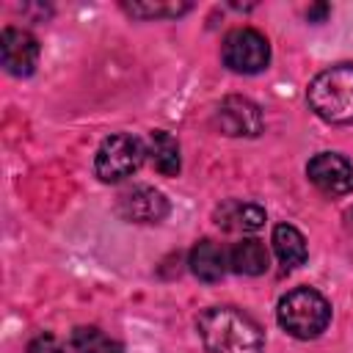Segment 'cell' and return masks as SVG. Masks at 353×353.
<instances>
[{
	"label": "cell",
	"mask_w": 353,
	"mask_h": 353,
	"mask_svg": "<svg viewBox=\"0 0 353 353\" xmlns=\"http://www.w3.org/2000/svg\"><path fill=\"white\" fill-rule=\"evenodd\" d=\"M212 221L223 232H256L259 226H265V210L259 204H251V201L229 199V201L215 207Z\"/></svg>",
	"instance_id": "30bf717a"
},
{
	"label": "cell",
	"mask_w": 353,
	"mask_h": 353,
	"mask_svg": "<svg viewBox=\"0 0 353 353\" xmlns=\"http://www.w3.org/2000/svg\"><path fill=\"white\" fill-rule=\"evenodd\" d=\"M116 212L130 223H160L168 215V199L157 188L135 185L119 196Z\"/></svg>",
	"instance_id": "8992f818"
},
{
	"label": "cell",
	"mask_w": 353,
	"mask_h": 353,
	"mask_svg": "<svg viewBox=\"0 0 353 353\" xmlns=\"http://www.w3.org/2000/svg\"><path fill=\"white\" fill-rule=\"evenodd\" d=\"M0 58L8 74L28 77L36 72L39 63V41L33 33L22 28H6L0 36Z\"/></svg>",
	"instance_id": "9c48e42d"
},
{
	"label": "cell",
	"mask_w": 353,
	"mask_h": 353,
	"mask_svg": "<svg viewBox=\"0 0 353 353\" xmlns=\"http://www.w3.org/2000/svg\"><path fill=\"white\" fill-rule=\"evenodd\" d=\"M309 108L328 124H353V61L334 63L314 74L306 88Z\"/></svg>",
	"instance_id": "7a4b0ae2"
},
{
	"label": "cell",
	"mask_w": 353,
	"mask_h": 353,
	"mask_svg": "<svg viewBox=\"0 0 353 353\" xmlns=\"http://www.w3.org/2000/svg\"><path fill=\"white\" fill-rule=\"evenodd\" d=\"M273 251L284 270H295L306 262V237L292 223H279L273 229Z\"/></svg>",
	"instance_id": "4fadbf2b"
},
{
	"label": "cell",
	"mask_w": 353,
	"mask_h": 353,
	"mask_svg": "<svg viewBox=\"0 0 353 353\" xmlns=\"http://www.w3.org/2000/svg\"><path fill=\"white\" fill-rule=\"evenodd\" d=\"M279 325L295 339H314L331 323V303L312 287L290 290L276 309Z\"/></svg>",
	"instance_id": "3957f363"
},
{
	"label": "cell",
	"mask_w": 353,
	"mask_h": 353,
	"mask_svg": "<svg viewBox=\"0 0 353 353\" xmlns=\"http://www.w3.org/2000/svg\"><path fill=\"white\" fill-rule=\"evenodd\" d=\"M221 58L237 74H256L270 61V44L254 28H234L221 44Z\"/></svg>",
	"instance_id": "5b68a950"
},
{
	"label": "cell",
	"mask_w": 353,
	"mask_h": 353,
	"mask_svg": "<svg viewBox=\"0 0 353 353\" xmlns=\"http://www.w3.org/2000/svg\"><path fill=\"white\" fill-rule=\"evenodd\" d=\"M72 347L74 353H124L121 342L110 339L97 325H80L72 331Z\"/></svg>",
	"instance_id": "9a60e30c"
},
{
	"label": "cell",
	"mask_w": 353,
	"mask_h": 353,
	"mask_svg": "<svg viewBox=\"0 0 353 353\" xmlns=\"http://www.w3.org/2000/svg\"><path fill=\"white\" fill-rule=\"evenodd\" d=\"M149 157H152V165L163 174V176H176L179 168H182V160H179V143L171 132L165 130H152L149 132Z\"/></svg>",
	"instance_id": "5bb4252c"
},
{
	"label": "cell",
	"mask_w": 353,
	"mask_h": 353,
	"mask_svg": "<svg viewBox=\"0 0 353 353\" xmlns=\"http://www.w3.org/2000/svg\"><path fill=\"white\" fill-rule=\"evenodd\" d=\"M325 14H328V6H325V3H317V6H312V8L306 11V19H309V22H323Z\"/></svg>",
	"instance_id": "ac0fdd59"
},
{
	"label": "cell",
	"mask_w": 353,
	"mask_h": 353,
	"mask_svg": "<svg viewBox=\"0 0 353 353\" xmlns=\"http://www.w3.org/2000/svg\"><path fill=\"white\" fill-rule=\"evenodd\" d=\"M215 127L232 138H251L262 132V110L245 97H226L215 110Z\"/></svg>",
	"instance_id": "ba28073f"
},
{
	"label": "cell",
	"mask_w": 353,
	"mask_h": 353,
	"mask_svg": "<svg viewBox=\"0 0 353 353\" xmlns=\"http://www.w3.org/2000/svg\"><path fill=\"white\" fill-rule=\"evenodd\" d=\"M207 353H262L265 339L259 325L232 306L204 309L196 320Z\"/></svg>",
	"instance_id": "6da1fadb"
},
{
	"label": "cell",
	"mask_w": 353,
	"mask_h": 353,
	"mask_svg": "<svg viewBox=\"0 0 353 353\" xmlns=\"http://www.w3.org/2000/svg\"><path fill=\"white\" fill-rule=\"evenodd\" d=\"M190 270H193V276L199 279V281H207V284H215V281H221L223 279V273H226V254H223V248L218 245V243H212V240H201V243H196L193 245V251H190Z\"/></svg>",
	"instance_id": "8fae6325"
},
{
	"label": "cell",
	"mask_w": 353,
	"mask_h": 353,
	"mask_svg": "<svg viewBox=\"0 0 353 353\" xmlns=\"http://www.w3.org/2000/svg\"><path fill=\"white\" fill-rule=\"evenodd\" d=\"M306 174L312 185L328 196H345L353 190V165L342 154H334V152L314 154L306 165Z\"/></svg>",
	"instance_id": "52a82bcc"
},
{
	"label": "cell",
	"mask_w": 353,
	"mask_h": 353,
	"mask_svg": "<svg viewBox=\"0 0 353 353\" xmlns=\"http://www.w3.org/2000/svg\"><path fill=\"white\" fill-rule=\"evenodd\" d=\"M25 353H66V347L52 334H39L36 339H30Z\"/></svg>",
	"instance_id": "e0dca14e"
},
{
	"label": "cell",
	"mask_w": 353,
	"mask_h": 353,
	"mask_svg": "<svg viewBox=\"0 0 353 353\" xmlns=\"http://www.w3.org/2000/svg\"><path fill=\"white\" fill-rule=\"evenodd\" d=\"M121 8L138 19H171L190 11V3H121Z\"/></svg>",
	"instance_id": "2e32d148"
},
{
	"label": "cell",
	"mask_w": 353,
	"mask_h": 353,
	"mask_svg": "<svg viewBox=\"0 0 353 353\" xmlns=\"http://www.w3.org/2000/svg\"><path fill=\"white\" fill-rule=\"evenodd\" d=\"M229 268L234 273H243V276H259V273H265L270 268V254H268L262 240L248 237V240H240V243L232 245Z\"/></svg>",
	"instance_id": "7c38bea8"
},
{
	"label": "cell",
	"mask_w": 353,
	"mask_h": 353,
	"mask_svg": "<svg viewBox=\"0 0 353 353\" xmlns=\"http://www.w3.org/2000/svg\"><path fill=\"white\" fill-rule=\"evenodd\" d=\"M143 143L135 135L127 132H116L110 138L102 141V146L97 149L94 157V171L102 182H121L127 176H132L141 163H143Z\"/></svg>",
	"instance_id": "277c9868"
}]
</instances>
